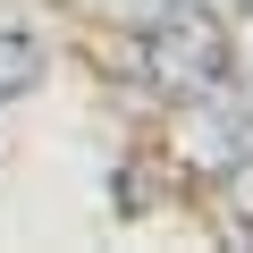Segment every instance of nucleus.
I'll return each instance as SVG.
<instances>
[{
	"mask_svg": "<svg viewBox=\"0 0 253 253\" xmlns=\"http://www.w3.org/2000/svg\"><path fill=\"white\" fill-rule=\"evenodd\" d=\"M118 42H126V68H135L169 110H186V101H203V93H219L236 76V26L211 0H169L161 17H144Z\"/></svg>",
	"mask_w": 253,
	"mask_h": 253,
	"instance_id": "nucleus-1",
	"label": "nucleus"
},
{
	"mask_svg": "<svg viewBox=\"0 0 253 253\" xmlns=\"http://www.w3.org/2000/svg\"><path fill=\"white\" fill-rule=\"evenodd\" d=\"M42 68H51L42 34H26V26H0V101L34 93V84H42Z\"/></svg>",
	"mask_w": 253,
	"mask_h": 253,
	"instance_id": "nucleus-2",
	"label": "nucleus"
},
{
	"mask_svg": "<svg viewBox=\"0 0 253 253\" xmlns=\"http://www.w3.org/2000/svg\"><path fill=\"white\" fill-rule=\"evenodd\" d=\"M76 9H84V17H101L110 34H135L144 17H161V9H169V0H76Z\"/></svg>",
	"mask_w": 253,
	"mask_h": 253,
	"instance_id": "nucleus-3",
	"label": "nucleus"
}]
</instances>
